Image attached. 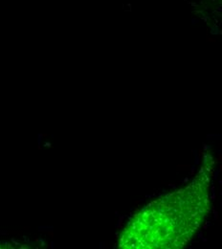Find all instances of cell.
I'll return each mask as SVG.
<instances>
[{"label": "cell", "mask_w": 222, "mask_h": 249, "mask_svg": "<svg viewBox=\"0 0 222 249\" xmlns=\"http://www.w3.org/2000/svg\"><path fill=\"white\" fill-rule=\"evenodd\" d=\"M211 165L186 188L160 198L129 220L120 236L121 249H178L193 236L209 208Z\"/></svg>", "instance_id": "1"}]
</instances>
